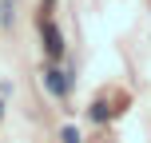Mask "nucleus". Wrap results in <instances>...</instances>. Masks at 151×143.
Masks as SVG:
<instances>
[{
  "label": "nucleus",
  "instance_id": "20e7f679",
  "mask_svg": "<svg viewBox=\"0 0 151 143\" xmlns=\"http://www.w3.org/2000/svg\"><path fill=\"white\" fill-rule=\"evenodd\" d=\"M0 115H4V103H0Z\"/></svg>",
  "mask_w": 151,
  "mask_h": 143
},
{
  "label": "nucleus",
  "instance_id": "7ed1b4c3",
  "mask_svg": "<svg viewBox=\"0 0 151 143\" xmlns=\"http://www.w3.org/2000/svg\"><path fill=\"white\" fill-rule=\"evenodd\" d=\"M64 143H80V135H76V127H64Z\"/></svg>",
  "mask_w": 151,
  "mask_h": 143
},
{
  "label": "nucleus",
  "instance_id": "f257e3e1",
  "mask_svg": "<svg viewBox=\"0 0 151 143\" xmlns=\"http://www.w3.org/2000/svg\"><path fill=\"white\" fill-rule=\"evenodd\" d=\"M44 83H48L52 96H68V88H72V80H68L64 68H48V72H44Z\"/></svg>",
  "mask_w": 151,
  "mask_h": 143
},
{
  "label": "nucleus",
  "instance_id": "f03ea898",
  "mask_svg": "<svg viewBox=\"0 0 151 143\" xmlns=\"http://www.w3.org/2000/svg\"><path fill=\"white\" fill-rule=\"evenodd\" d=\"M44 48H48V56H60L64 52V36L56 32L52 20H44Z\"/></svg>",
  "mask_w": 151,
  "mask_h": 143
}]
</instances>
